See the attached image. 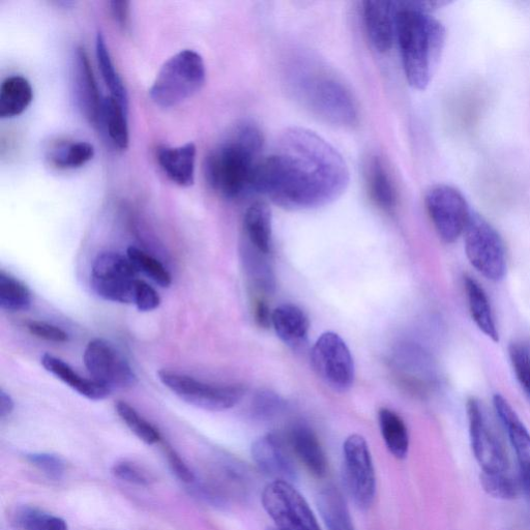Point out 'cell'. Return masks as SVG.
I'll list each match as a JSON object with an SVG mask.
<instances>
[{
	"instance_id": "cell-18",
	"label": "cell",
	"mask_w": 530,
	"mask_h": 530,
	"mask_svg": "<svg viewBox=\"0 0 530 530\" xmlns=\"http://www.w3.org/2000/svg\"><path fill=\"white\" fill-rule=\"evenodd\" d=\"M287 444L291 452L310 473L322 478L327 475L328 459L314 431L306 424H294L288 432Z\"/></svg>"
},
{
	"instance_id": "cell-22",
	"label": "cell",
	"mask_w": 530,
	"mask_h": 530,
	"mask_svg": "<svg viewBox=\"0 0 530 530\" xmlns=\"http://www.w3.org/2000/svg\"><path fill=\"white\" fill-rule=\"evenodd\" d=\"M245 242L270 255L273 250V215L270 206L263 201L252 203L244 217Z\"/></svg>"
},
{
	"instance_id": "cell-14",
	"label": "cell",
	"mask_w": 530,
	"mask_h": 530,
	"mask_svg": "<svg viewBox=\"0 0 530 530\" xmlns=\"http://www.w3.org/2000/svg\"><path fill=\"white\" fill-rule=\"evenodd\" d=\"M83 362L92 379L110 392L127 390L137 384V375L129 362L104 339H95L88 343Z\"/></svg>"
},
{
	"instance_id": "cell-29",
	"label": "cell",
	"mask_w": 530,
	"mask_h": 530,
	"mask_svg": "<svg viewBox=\"0 0 530 530\" xmlns=\"http://www.w3.org/2000/svg\"><path fill=\"white\" fill-rule=\"evenodd\" d=\"M378 423L382 438L390 453L397 459H405L409 451V434L403 419L390 408H380Z\"/></svg>"
},
{
	"instance_id": "cell-13",
	"label": "cell",
	"mask_w": 530,
	"mask_h": 530,
	"mask_svg": "<svg viewBox=\"0 0 530 530\" xmlns=\"http://www.w3.org/2000/svg\"><path fill=\"white\" fill-rule=\"evenodd\" d=\"M344 478L353 502L361 509L372 506L376 493V476L366 439L350 435L344 443Z\"/></svg>"
},
{
	"instance_id": "cell-37",
	"label": "cell",
	"mask_w": 530,
	"mask_h": 530,
	"mask_svg": "<svg viewBox=\"0 0 530 530\" xmlns=\"http://www.w3.org/2000/svg\"><path fill=\"white\" fill-rule=\"evenodd\" d=\"M484 490L494 498L512 500L519 495V483L509 474H481Z\"/></svg>"
},
{
	"instance_id": "cell-35",
	"label": "cell",
	"mask_w": 530,
	"mask_h": 530,
	"mask_svg": "<svg viewBox=\"0 0 530 530\" xmlns=\"http://www.w3.org/2000/svg\"><path fill=\"white\" fill-rule=\"evenodd\" d=\"M115 409L123 422L143 443L150 446L160 443L162 437L158 429L141 417L135 408L124 401H119Z\"/></svg>"
},
{
	"instance_id": "cell-21",
	"label": "cell",
	"mask_w": 530,
	"mask_h": 530,
	"mask_svg": "<svg viewBox=\"0 0 530 530\" xmlns=\"http://www.w3.org/2000/svg\"><path fill=\"white\" fill-rule=\"evenodd\" d=\"M272 326L277 336L289 347L299 348L308 339L310 321L298 306L284 304L273 311Z\"/></svg>"
},
{
	"instance_id": "cell-24",
	"label": "cell",
	"mask_w": 530,
	"mask_h": 530,
	"mask_svg": "<svg viewBox=\"0 0 530 530\" xmlns=\"http://www.w3.org/2000/svg\"><path fill=\"white\" fill-rule=\"evenodd\" d=\"M43 367L51 374L62 380L64 384L90 400H104L111 393L98 384L94 379L79 375L69 364L49 353L42 358Z\"/></svg>"
},
{
	"instance_id": "cell-17",
	"label": "cell",
	"mask_w": 530,
	"mask_h": 530,
	"mask_svg": "<svg viewBox=\"0 0 530 530\" xmlns=\"http://www.w3.org/2000/svg\"><path fill=\"white\" fill-rule=\"evenodd\" d=\"M398 2H366L363 15L366 33L374 49L389 52L397 38Z\"/></svg>"
},
{
	"instance_id": "cell-33",
	"label": "cell",
	"mask_w": 530,
	"mask_h": 530,
	"mask_svg": "<svg viewBox=\"0 0 530 530\" xmlns=\"http://www.w3.org/2000/svg\"><path fill=\"white\" fill-rule=\"evenodd\" d=\"M95 157L93 144L86 141L67 142L54 147L50 153L51 163L60 169H76Z\"/></svg>"
},
{
	"instance_id": "cell-15",
	"label": "cell",
	"mask_w": 530,
	"mask_h": 530,
	"mask_svg": "<svg viewBox=\"0 0 530 530\" xmlns=\"http://www.w3.org/2000/svg\"><path fill=\"white\" fill-rule=\"evenodd\" d=\"M252 457L264 475L292 484L298 479V470L286 441L274 433L259 437L252 446Z\"/></svg>"
},
{
	"instance_id": "cell-12",
	"label": "cell",
	"mask_w": 530,
	"mask_h": 530,
	"mask_svg": "<svg viewBox=\"0 0 530 530\" xmlns=\"http://www.w3.org/2000/svg\"><path fill=\"white\" fill-rule=\"evenodd\" d=\"M471 449L482 467V473L509 474L507 452L491 428L482 404L476 398L466 403Z\"/></svg>"
},
{
	"instance_id": "cell-4",
	"label": "cell",
	"mask_w": 530,
	"mask_h": 530,
	"mask_svg": "<svg viewBox=\"0 0 530 530\" xmlns=\"http://www.w3.org/2000/svg\"><path fill=\"white\" fill-rule=\"evenodd\" d=\"M289 75L293 93L321 120L339 127L358 124L357 102L337 77L308 61L292 66Z\"/></svg>"
},
{
	"instance_id": "cell-26",
	"label": "cell",
	"mask_w": 530,
	"mask_h": 530,
	"mask_svg": "<svg viewBox=\"0 0 530 530\" xmlns=\"http://www.w3.org/2000/svg\"><path fill=\"white\" fill-rule=\"evenodd\" d=\"M128 111L113 97L104 98L99 129L105 131L110 142L121 151L127 150L130 143Z\"/></svg>"
},
{
	"instance_id": "cell-34",
	"label": "cell",
	"mask_w": 530,
	"mask_h": 530,
	"mask_svg": "<svg viewBox=\"0 0 530 530\" xmlns=\"http://www.w3.org/2000/svg\"><path fill=\"white\" fill-rule=\"evenodd\" d=\"M13 522L19 530H69L64 519L31 506L18 508Z\"/></svg>"
},
{
	"instance_id": "cell-23",
	"label": "cell",
	"mask_w": 530,
	"mask_h": 530,
	"mask_svg": "<svg viewBox=\"0 0 530 530\" xmlns=\"http://www.w3.org/2000/svg\"><path fill=\"white\" fill-rule=\"evenodd\" d=\"M464 289L468 309L478 329L493 342H499L493 310L482 285L469 276L464 278Z\"/></svg>"
},
{
	"instance_id": "cell-45",
	"label": "cell",
	"mask_w": 530,
	"mask_h": 530,
	"mask_svg": "<svg viewBox=\"0 0 530 530\" xmlns=\"http://www.w3.org/2000/svg\"><path fill=\"white\" fill-rule=\"evenodd\" d=\"M272 315L271 309L263 299L257 298L254 304V316L259 327L268 329L272 326Z\"/></svg>"
},
{
	"instance_id": "cell-16",
	"label": "cell",
	"mask_w": 530,
	"mask_h": 530,
	"mask_svg": "<svg viewBox=\"0 0 530 530\" xmlns=\"http://www.w3.org/2000/svg\"><path fill=\"white\" fill-rule=\"evenodd\" d=\"M73 85L78 106L88 123L100 128L104 98L83 48H78L74 57Z\"/></svg>"
},
{
	"instance_id": "cell-5",
	"label": "cell",
	"mask_w": 530,
	"mask_h": 530,
	"mask_svg": "<svg viewBox=\"0 0 530 530\" xmlns=\"http://www.w3.org/2000/svg\"><path fill=\"white\" fill-rule=\"evenodd\" d=\"M205 79L201 55L193 50H183L163 65L151 87L150 97L161 108L176 107L200 92Z\"/></svg>"
},
{
	"instance_id": "cell-10",
	"label": "cell",
	"mask_w": 530,
	"mask_h": 530,
	"mask_svg": "<svg viewBox=\"0 0 530 530\" xmlns=\"http://www.w3.org/2000/svg\"><path fill=\"white\" fill-rule=\"evenodd\" d=\"M262 505L276 530H321L306 499L290 483H270L263 490Z\"/></svg>"
},
{
	"instance_id": "cell-36",
	"label": "cell",
	"mask_w": 530,
	"mask_h": 530,
	"mask_svg": "<svg viewBox=\"0 0 530 530\" xmlns=\"http://www.w3.org/2000/svg\"><path fill=\"white\" fill-rule=\"evenodd\" d=\"M127 256L138 273L141 272L145 274L163 288H167L171 285L172 277L170 273L159 260L150 254H147L136 247H130L127 251Z\"/></svg>"
},
{
	"instance_id": "cell-28",
	"label": "cell",
	"mask_w": 530,
	"mask_h": 530,
	"mask_svg": "<svg viewBox=\"0 0 530 530\" xmlns=\"http://www.w3.org/2000/svg\"><path fill=\"white\" fill-rule=\"evenodd\" d=\"M318 510L328 530H356L342 493L334 486L318 495Z\"/></svg>"
},
{
	"instance_id": "cell-31",
	"label": "cell",
	"mask_w": 530,
	"mask_h": 530,
	"mask_svg": "<svg viewBox=\"0 0 530 530\" xmlns=\"http://www.w3.org/2000/svg\"><path fill=\"white\" fill-rule=\"evenodd\" d=\"M96 54L99 69L110 96L129 110V95L126 85L114 66L106 40L101 33L97 35L96 39Z\"/></svg>"
},
{
	"instance_id": "cell-30",
	"label": "cell",
	"mask_w": 530,
	"mask_h": 530,
	"mask_svg": "<svg viewBox=\"0 0 530 530\" xmlns=\"http://www.w3.org/2000/svg\"><path fill=\"white\" fill-rule=\"evenodd\" d=\"M244 263L246 272L257 291L274 293L277 287L276 276L268 257L244 241Z\"/></svg>"
},
{
	"instance_id": "cell-41",
	"label": "cell",
	"mask_w": 530,
	"mask_h": 530,
	"mask_svg": "<svg viewBox=\"0 0 530 530\" xmlns=\"http://www.w3.org/2000/svg\"><path fill=\"white\" fill-rule=\"evenodd\" d=\"M284 408V401L270 391L259 392L253 401L252 411L259 420H271L280 414Z\"/></svg>"
},
{
	"instance_id": "cell-2",
	"label": "cell",
	"mask_w": 530,
	"mask_h": 530,
	"mask_svg": "<svg viewBox=\"0 0 530 530\" xmlns=\"http://www.w3.org/2000/svg\"><path fill=\"white\" fill-rule=\"evenodd\" d=\"M397 41L408 84L424 91L430 84L446 44V28L430 15L446 2H398Z\"/></svg>"
},
{
	"instance_id": "cell-40",
	"label": "cell",
	"mask_w": 530,
	"mask_h": 530,
	"mask_svg": "<svg viewBox=\"0 0 530 530\" xmlns=\"http://www.w3.org/2000/svg\"><path fill=\"white\" fill-rule=\"evenodd\" d=\"M112 475L123 482L147 487L153 483V478L147 471L130 461H120L113 465Z\"/></svg>"
},
{
	"instance_id": "cell-3",
	"label": "cell",
	"mask_w": 530,
	"mask_h": 530,
	"mask_svg": "<svg viewBox=\"0 0 530 530\" xmlns=\"http://www.w3.org/2000/svg\"><path fill=\"white\" fill-rule=\"evenodd\" d=\"M263 135L251 122L235 126L205 159L204 174L221 197L235 200L253 191L256 167L262 158Z\"/></svg>"
},
{
	"instance_id": "cell-44",
	"label": "cell",
	"mask_w": 530,
	"mask_h": 530,
	"mask_svg": "<svg viewBox=\"0 0 530 530\" xmlns=\"http://www.w3.org/2000/svg\"><path fill=\"white\" fill-rule=\"evenodd\" d=\"M165 455L172 473L185 484H193L196 477L182 457L169 445L164 446Z\"/></svg>"
},
{
	"instance_id": "cell-38",
	"label": "cell",
	"mask_w": 530,
	"mask_h": 530,
	"mask_svg": "<svg viewBox=\"0 0 530 530\" xmlns=\"http://www.w3.org/2000/svg\"><path fill=\"white\" fill-rule=\"evenodd\" d=\"M509 356L516 378L530 399V349L523 343H512Z\"/></svg>"
},
{
	"instance_id": "cell-9",
	"label": "cell",
	"mask_w": 530,
	"mask_h": 530,
	"mask_svg": "<svg viewBox=\"0 0 530 530\" xmlns=\"http://www.w3.org/2000/svg\"><path fill=\"white\" fill-rule=\"evenodd\" d=\"M311 360L317 376L330 389L338 393L351 389L356 377L355 361L338 334H322L313 346Z\"/></svg>"
},
{
	"instance_id": "cell-39",
	"label": "cell",
	"mask_w": 530,
	"mask_h": 530,
	"mask_svg": "<svg viewBox=\"0 0 530 530\" xmlns=\"http://www.w3.org/2000/svg\"><path fill=\"white\" fill-rule=\"evenodd\" d=\"M26 461L39 469L49 479L58 481L66 473V463L57 455L49 453H31L25 456Z\"/></svg>"
},
{
	"instance_id": "cell-19",
	"label": "cell",
	"mask_w": 530,
	"mask_h": 530,
	"mask_svg": "<svg viewBox=\"0 0 530 530\" xmlns=\"http://www.w3.org/2000/svg\"><path fill=\"white\" fill-rule=\"evenodd\" d=\"M196 155V145L189 142L178 147H160L157 158L172 183L188 188L195 182Z\"/></svg>"
},
{
	"instance_id": "cell-48",
	"label": "cell",
	"mask_w": 530,
	"mask_h": 530,
	"mask_svg": "<svg viewBox=\"0 0 530 530\" xmlns=\"http://www.w3.org/2000/svg\"><path fill=\"white\" fill-rule=\"evenodd\" d=\"M521 473V479L523 481L524 486L530 490V467L520 471Z\"/></svg>"
},
{
	"instance_id": "cell-27",
	"label": "cell",
	"mask_w": 530,
	"mask_h": 530,
	"mask_svg": "<svg viewBox=\"0 0 530 530\" xmlns=\"http://www.w3.org/2000/svg\"><path fill=\"white\" fill-rule=\"evenodd\" d=\"M366 182L370 197L381 210L392 211L396 205V191L384 162L373 157L366 167Z\"/></svg>"
},
{
	"instance_id": "cell-47",
	"label": "cell",
	"mask_w": 530,
	"mask_h": 530,
	"mask_svg": "<svg viewBox=\"0 0 530 530\" xmlns=\"http://www.w3.org/2000/svg\"><path fill=\"white\" fill-rule=\"evenodd\" d=\"M14 408L15 403L12 397L4 390L0 391V418L5 420L7 417L11 416Z\"/></svg>"
},
{
	"instance_id": "cell-49",
	"label": "cell",
	"mask_w": 530,
	"mask_h": 530,
	"mask_svg": "<svg viewBox=\"0 0 530 530\" xmlns=\"http://www.w3.org/2000/svg\"><path fill=\"white\" fill-rule=\"evenodd\" d=\"M271 530H276V529H271Z\"/></svg>"
},
{
	"instance_id": "cell-43",
	"label": "cell",
	"mask_w": 530,
	"mask_h": 530,
	"mask_svg": "<svg viewBox=\"0 0 530 530\" xmlns=\"http://www.w3.org/2000/svg\"><path fill=\"white\" fill-rule=\"evenodd\" d=\"M161 304L159 293L150 284L139 280L136 285L134 305L141 312L156 310Z\"/></svg>"
},
{
	"instance_id": "cell-42",
	"label": "cell",
	"mask_w": 530,
	"mask_h": 530,
	"mask_svg": "<svg viewBox=\"0 0 530 530\" xmlns=\"http://www.w3.org/2000/svg\"><path fill=\"white\" fill-rule=\"evenodd\" d=\"M26 329L33 336L49 342L64 343L69 339L68 334L64 330L44 321H27Z\"/></svg>"
},
{
	"instance_id": "cell-46",
	"label": "cell",
	"mask_w": 530,
	"mask_h": 530,
	"mask_svg": "<svg viewBox=\"0 0 530 530\" xmlns=\"http://www.w3.org/2000/svg\"><path fill=\"white\" fill-rule=\"evenodd\" d=\"M110 8L114 20L126 28L130 20V3L126 0H114L110 3Z\"/></svg>"
},
{
	"instance_id": "cell-6",
	"label": "cell",
	"mask_w": 530,
	"mask_h": 530,
	"mask_svg": "<svg viewBox=\"0 0 530 530\" xmlns=\"http://www.w3.org/2000/svg\"><path fill=\"white\" fill-rule=\"evenodd\" d=\"M466 256L486 279L498 282L507 274L505 243L498 231L481 215L471 212L464 230Z\"/></svg>"
},
{
	"instance_id": "cell-20",
	"label": "cell",
	"mask_w": 530,
	"mask_h": 530,
	"mask_svg": "<svg viewBox=\"0 0 530 530\" xmlns=\"http://www.w3.org/2000/svg\"><path fill=\"white\" fill-rule=\"evenodd\" d=\"M496 415L504 426L510 443L516 453L520 471L530 467V433L513 409L512 405L502 395L493 397Z\"/></svg>"
},
{
	"instance_id": "cell-8",
	"label": "cell",
	"mask_w": 530,
	"mask_h": 530,
	"mask_svg": "<svg viewBox=\"0 0 530 530\" xmlns=\"http://www.w3.org/2000/svg\"><path fill=\"white\" fill-rule=\"evenodd\" d=\"M162 384L175 396L197 408L223 411L238 405L246 390L241 386H219L206 384L191 376L161 370L158 373Z\"/></svg>"
},
{
	"instance_id": "cell-7",
	"label": "cell",
	"mask_w": 530,
	"mask_h": 530,
	"mask_svg": "<svg viewBox=\"0 0 530 530\" xmlns=\"http://www.w3.org/2000/svg\"><path fill=\"white\" fill-rule=\"evenodd\" d=\"M137 274L128 256L102 252L93 263L91 285L97 296L105 301L134 304Z\"/></svg>"
},
{
	"instance_id": "cell-1",
	"label": "cell",
	"mask_w": 530,
	"mask_h": 530,
	"mask_svg": "<svg viewBox=\"0 0 530 530\" xmlns=\"http://www.w3.org/2000/svg\"><path fill=\"white\" fill-rule=\"evenodd\" d=\"M349 182L348 166L330 142L308 129L289 128L260 159L253 191L285 210L309 211L338 200Z\"/></svg>"
},
{
	"instance_id": "cell-32",
	"label": "cell",
	"mask_w": 530,
	"mask_h": 530,
	"mask_svg": "<svg viewBox=\"0 0 530 530\" xmlns=\"http://www.w3.org/2000/svg\"><path fill=\"white\" fill-rule=\"evenodd\" d=\"M32 292L28 287L5 271L0 272V307L9 312H21L31 308Z\"/></svg>"
},
{
	"instance_id": "cell-25",
	"label": "cell",
	"mask_w": 530,
	"mask_h": 530,
	"mask_svg": "<svg viewBox=\"0 0 530 530\" xmlns=\"http://www.w3.org/2000/svg\"><path fill=\"white\" fill-rule=\"evenodd\" d=\"M34 100L31 82L22 76L7 78L0 87V117L13 119L22 114Z\"/></svg>"
},
{
	"instance_id": "cell-11",
	"label": "cell",
	"mask_w": 530,
	"mask_h": 530,
	"mask_svg": "<svg viewBox=\"0 0 530 530\" xmlns=\"http://www.w3.org/2000/svg\"><path fill=\"white\" fill-rule=\"evenodd\" d=\"M425 202L438 237L446 244L455 243L471 214L464 196L452 186L435 185L427 191Z\"/></svg>"
}]
</instances>
